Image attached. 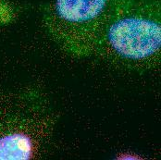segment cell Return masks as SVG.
<instances>
[{
	"instance_id": "obj_2",
	"label": "cell",
	"mask_w": 161,
	"mask_h": 160,
	"mask_svg": "<svg viewBox=\"0 0 161 160\" xmlns=\"http://www.w3.org/2000/svg\"><path fill=\"white\" fill-rule=\"evenodd\" d=\"M108 0H56L47 17L54 40L77 57L101 52Z\"/></svg>"
},
{
	"instance_id": "obj_1",
	"label": "cell",
	"mask_w": 161,
	"mask_h": 160,
	"mask_svg": "<svg viewBox=\"0 0 161 160\" xmlns=\"http://www.w3.org/2000/svg\"><path fill=\"white\" fill-rule=\"evenodd\" d=\"M160 0H108L101 53L133 68L159 59Z\"/></svg>"
}]
</instances>
